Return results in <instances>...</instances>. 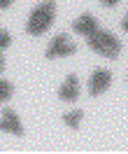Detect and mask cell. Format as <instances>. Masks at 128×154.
<instances>
[{
    "mask_svg": "<svg viewBox=\"0 0 128 154\" xmlns=\"http://www.w3.org/2000/svg\"><path fill=\"white\" fill-rule=\"evenodd\" d=\"M0 131H7V133H14V135H23V126H21V122H19V117H16L14 110H5L2 112Z\"/></svg>",
    "mask_w": 128,
    "mask_h": 154,
    "instance_id": "cell-5",
    "label": "cell"
},
{
    "mask_svg": "<svg viewBox=\"0 0 128 154\" xmlns=\"http://www.w3.org/2000/svg\"><path fill=\"white\" fill-rule=\"evenodd\" d=\"M12 84L7 82V79H0V103H5V100H10L12 98Z\"/></svg>",
    "mask_w": 128,
    "mask_h": 154,
    "instance_id": "cell-9",
    "label": "cell"
},
{
    "mask_svg": "<svg viewBox=\"0 0 128 154\" xmlns=\"http://www.w3.org/2000/svg\"><path fill=\"white\" fill-rule=\"evenodd\" d=\"M54 14H56V0H44L42 5H37L35 10L30 12L26 30H28L30 35H42L54 23Z\"/></svg>",
    "mask_w": 128,
    "mask_h": 154,
    "instance_id": "cell-1",
    "label": "cell"
},
{
    "mask_svg": "<svg viewBox=\"0 0 128 154\" xmlns=\"http://www.w3.org/2000/svg\"><path fill=\"white\" fill-rule=\"evenodd\" d=\"M109 82H112V72H107V70H96V72L91 75V82H89L91 96H100V94H105L107 87H109Z\"/></svg>",
    "mask_w": 128,
    "mask_h": 154,
    "instance_id": "cell-4",
    "label": "cell"
},
{
    "mask_svg": "<svg viewBox=\"0 0 128 154\" xmlns=\"http://www.w3.org/2000/svg\"><path fill=\"white\" fill-rule=\"evenodd\" d=\"M100 2H103V5H105V7H114V5H117L119 0H100Z\"/></svg>",
    "mask_w": 128,
    "mask_h": 154,
    "instance_id": "cell-11",
    "label": "cell"
},
{
    "mask_svg": "<svg viewBox=\"0 0 128 154\" xmlns=\"http://www.w3.org/2000/svg\"><path fill=\"white\" fill-rule=\"evenodd\" d=\"M72 28H75V33H79V35H93L96 30H98V21L93 19L91 14H82L75 23H72Z\"/></svg>",
    "mask_w": 128,
    "mask_h": 154,
    "instance_id": "cell-6",
    "label": "cell"
},
{
    "mask_svg": "<svg viewBox=\"0 0 128 154\" xmlns=\"http://www.w3.org/2000/svg\"><path fill=\"white\" fill-rule=\"evenodd\" d=\"M75 51H77V47L68 40V35H65V33H58L56 38L51 40V45L47 47V58L70 56V54H75Z\"/></svg>",
    "mask_w": 128,
    "mask_h": 154,
    "instance_id": "cell-3",
    "label": "cell"
},
{
    "mask_svg": "<svg viewBox=\"0 0 128 154\" xmlns=\"http://www.w3.org/2000/svg\"><path fill=\"white\" fill-rule=\"evenodd\" d=\"M12 5V0H0V10H7Z\"/></svg>",
    "mask_w": 128,
    "mask_h": 154,
    "instance_id": "cell-12",
    "label": "cell"
},
{
    "mask_svg": "<svg viewBox=\"0 0 128 154\" xmlns=\"http://www.w3.org/2000/svg\"><path fill=\"white\" fill-rule=\"evenodd\" d=\"M10 42H12V38H10V33H7V30H0V49L10 47Z\"/></svg>",
    "mask_w": 128,
    "mask_h": 154,
    "instance_id": "cell-10",
    "label": "cell"
},
{
    "mask_svg": "<svg viewBox=\"0 0 128 154\" xmlns=\"http://www.w3.org/2000/svg\"><path fill=\"white\" fill-rule=\"evenodd\" d=\"M61 100H65V103H70V100H75V98L79 96V82L75 75H68V79L63 82V87H61L58 91Z\"/></svg>",
    "mask_w": 128,
    "mask_h": 154,
    "instance_id": "cell-7",
    "label": "cell"
},
{
    "mask_svg": "<svg viewBox=\"0 0 128 154\" xmlns=\"http://www.w3.org/2000/svg\"><path fill=\"white\" fill-rule=\"evenodd\" d=\"M89 47L93 49V51H98L100 56L105 58H117L119 54H121V42H119L117 35H112L109 30H96L93 35H89Z\"/></svg>",
    "mask_w": 128,
    "mask_h": 154,
    "instance_id": "cell-2",
    "label": "cell"
},
{
    "mask_svg": "<svg viewBox=\"0 0 128 154\" xmlns=\"http://www.w3.org/2000/svg\"><path fill=\"white\" fill-rule=\"evenodd\" d=\"M2 68H5V61H2V56H0V72H2Z\"/></svg>",
    "mask_w": 128,
    "mask_h": 154,
    "instance_id": "cell-14",
    "label": "cell"
},
{
    "mask_svg": "<svg viewBox=\"0 0 128 154\" xmlns=\"http://www.w3.org/2000/svg\"><path fill=\"white\" fill-rule=\"evenodd\" d=\"M82 117H84V112H82V110H75V112H65V115H63V122H65L70 128H77L79 122H82Z\"/></svg>",
    "mask_w": 128,
    "mask_h": 154,
    "instance_id": "cell-8",
    "label": "cell"
},
{
    "mask_svg": "<svg viewBox=\"0 0 128 154\" xmlns=\"http://www.w3.org/2000/svg\"><path fill=\"white\" fill-rule=\"evenodd\" d=\"M121 26H124V30H126V33H128V14H126V17H124V21H121Z\"/></svg>",
    "mask_w": 128,
    "mask_h": 154,
    "instance_id": "cell-13",
    "label": "cell"
}]
</instances>
